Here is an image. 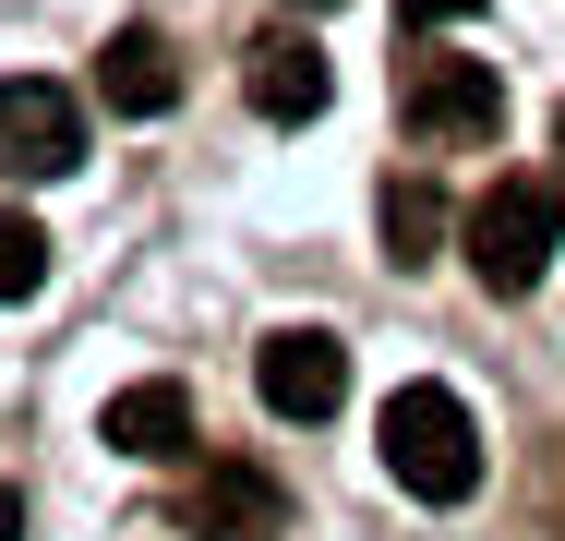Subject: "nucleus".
<instances>
[{"mask_svg": "<svg viewBox=\"0 0 565 541\" xmlns=\"http://www.w3.org/2000/svg\"><path fill=\"white\" fill-rule=\"evenodd\" d=\"M36 277H49V229H36V216H12V205H0V301H24Z\"/></svg>", "mask_w": 565, "mask_h": 541, "instance_id": "obj_11", "label": "nucleus"}, {"mask_svg": "<svg viewBox=\"0 0 565 541\" xmlns=\"http://www.w3.org/2000/svg\"><path fill=\"white\" fill-rule=\"evenodd\" d=\"M289 12H338V0H289Z\"/></svg>", "mask_w": 565, "mask_h": 541, "instance_id": "obj_14", "label": "nucleus"}, {"mask_svg": "<svg viewBox=\"0 0 565 541\" xmlns=\"http://www.w3.org/2000/svg\"><path fill=\"white\" fill-rule=\"evenodd\" d=\"M385 253H397V265H434V253H446V193H434L422 169L385 181Z\"/></svg>", "mask_w": 565, "mask_h": 541, "instance_id": "obj_10", "label": "nucleus"}, {"mask_svg": "<svg viewBox=\"0 0 565 541\" xmlns=\"http://www.w3.org/2000/svg\"><path fill=\"white\" fill-rule=\"evenodd\" d=\"M97 97L120 120H157V108H181V61H169V36L157 24H120L109 49H97Z\"/></svg>", "mask_w": 565, "mask_h": 541, "instance_id": "obj_7", "label": "nucleus"}, {"mask_svg": "<svg viewBox=\"0 0 565 541\" xmlns=\"http://www.w3.org/2000/svg\"><path fill=\"white\" fill-rule=\"evenodd\" d=\"M385 469H397V494H422V506H469L481 494V422H469V397L457 385H397L385 397Z\"/></svg>", "mask_w": 565, "mask_h": 541, "instance_id": "obj_2", "label": "nucleus"}, {"mask_svg": "<svg viewBox=\"0 0 565 541\" xmlns=\"http://www.w3.org/2000/svg\"><path fill=\"white\" fill-rule=\"evenodd\" d=\"M554 132H565V108H554Z\"/></svg>", "mask_w": 565, "mask_h": 541, "instance_id": "obj_15", "label": "nucleus"}, {"mask_svg": "<svg viewBox=\"0 0 565 541\" xmlns=\"http://www.w3.org/2000/svg\"><path fill=\"white\" fill-rule=\"evenodd\" d=\"M397 120L422 132V145H493L505 132V73L493 61H409V85H397Z\"/></svg>", "mask_w": 565, "mask_h": 541, "instance_id": "obj_3", "label": "nucleus"}, {"mask_svg": "<svg viewBox=\"0 0 565 541\" xmlns=\"http://www.w3.org/2000/svg\"><path fill=\"white\" fill-rule=\"evenodd\" d=\"M253 397H265L277 422H338V397H349V349L326 337V325H277V337L253 349Z\"/></svg>", "mask_w": 565, "mask_h": 541, "instance_id": "obj_5", "label": "nucleus"}, {"mask_svg": "<svg viewBox=\"0 0 565 541\" xmlns=\"http://www.w3.org/2000/svg\"><path fill=\"white\" fill-rule=\"evenodd\" d=\"M85 169V108L49 73H0V181H73Z\"/></svg>", "mask_w": 565, "mask_h": 541, "instance_id": "obj_4", "label": "nucleus"}, {"mask_svg": "<svg viewBox=\"0 0 565 541\" xmlns=\"http://www.w3.org/2000/svg\"><path fill=\"white\" fill-rule=\"evenodd\" d=\"M181 530L193 541H277L289 530V494H277L253 457H205V469L181 481Z\"/></svg>", "mask_w": 565, "mask_h": 541, "instance_id": "obj_6", "label": "nucleus"}, {"mask_svg": "<svg viewBox=\"0 0 565 541\" xmlns=\"http://www.w3.org/2000/svg\"><path fill=\"white\" fill-rule=\"evenodd\" d=\"M120 457H193V385H169V373H145V385H120L109 422H97Z\"/></svg>", "mask_w": 565, "mask_h": 541, "instance_id": "obj_8", "label": "nucleus"}, {"mask_svg": "<svg viewBox=\"0 0 565 541\" xmlns=\"http://www.w3.org/2000/svg\"><path fill=\"white\" fill-rule=\"evenodd\" d=\"M457 253H469V277H481L493 301H530V289L554 277V253H565V181H542V169L493 181L481 205L457 216Z\"/></svg>", "mask_w": 565, "mask_h": 541, "instance_id": "obj_1", "label": "nucleus"}, {"mask_svg": "<svg viewBox=\"0 0 565 541\" xmlns=\"http://www.w3.org/2000/svg\"><path fill=\"white\" fill-rule=\"evenodd\" d=\"M0 541H24V494L12 481H0Z\"/></svg>", "mask_w": 565, "mask_h": 541, "instance_id": "obj_13", "label": "nucleus"}, {"mask_svg": "<svg viewBox=\"0 0 565 541\" xmlns=\"http://www.w3.org/2000/svg\"><path fill=\"white\" fill-rule=\"evenodd\" d=\"M457 12H481V0H397V24H457Z\"/></svg>", "mask_w": 565, "mask_h": 541, "instance_id": "obj_12", "label": "nucleus"}, {"mask_svg": "<svg viewBox=\"0 0 565 541\" xmlns=\"http://www.w3.org/2000/svg\"><path fill=\"white\" fill-rule=\"evenodd\" d=\"M241 85H253V108H265V120H313V108L338 97V73H326V49H313V36H265Z\"/></svg>", "mask_w": 565, "mask_h": 541, "instance_id": "obj_9", "label": "nucleus"}]
</instances>
